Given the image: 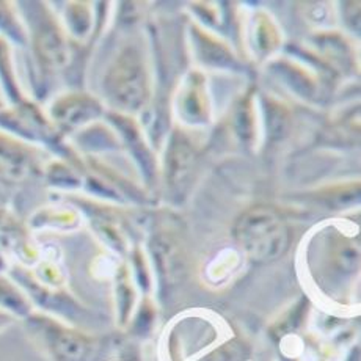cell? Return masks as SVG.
<instances>
[{
    "mask_svg": "<svg viewBox=\"0 0 361 361\" xmlns=\"http://www.w3.org/2000/svg\"><path fill=\"white\" fill-rule=\"evenodd\" d=\"M25 29L15 11V6L10 2L0 0V38L5 41H13L16 44L25 43Z\"/></svg>",
    "mask_w": 361,
    "mask_h": 361,
    "instance_id": "cell-6",
    "label": "cell"
},
{
    "mask_svg": "<svg viewBox=\"0 0 361 361\" xmlns=\"http://www.w3.org/2000/svg\"><path fill=\"white\" fill-rule=\"evenodd\" d=\"M0 94L18 104L20 101V90L11 65L8 41L0 38Z\"/></svg>",
    "mask_w": 361,
    "mask_h": 361,
    "instance_id": "cell-5",
    "label": "cell"
},
{
    "mask_svg": "<svg viewBox=\"0 0 361 361\" xmlns=\"http://www.w3.org/2000/svg\"><path fill=\"white\" fill-rule=\"evenodd\" d=\"M29 24L35 57L43 71L54 73L63 68L68 60V51L60 32V27L54 19L41 8L39 4H29Z\"/></svg>",
    "mask_w": 361,
    "mask_h": 361,
    "instance_id": "cell-2",
    "label": "cell"
},
{
    "mask_svg": "<svg viewBox=\"0 0 361 361\" xmlns=\"http://www.w3.org/2000/svg\"><path fill=\"white\" fill-rule=\"evenodd\" d=\"M5 106H4V99H0V110H2Z\"/></svg>",
    "mask_w": 361,
    "mask_h": 361,
    "instance_id": "cell-8",
    "label": "cell"
},
{
    "mask_svg": "<svg viewBox=\"0 0 361 361\" xmlns=\"http://www.w3.org/2000/svg\"><path fill=\"white\" fill-rule=\"evenodd\" d=\"M234 238L250 259L259 264L281 258L290 244L286 224L266 207H255L240 215L234 226Z\"/></svg>",
    "mask_w": 361,
    "mask_h": 361,
    "instance_id": "cell-1",
    "label": "cell"
},
{
    "mask_svg": "<svg viewBox=\"0 0 361 361\" xmlns=\"http://www.w3.org/2000/svg\"><path fill=\"white\" fill-rule=\"evenodd\" d=\"M30 329L57 361H85L92 349L87 336L63 327L52 319L32 317Z\"/></svg>",
    "mask_w": 361,
    "mask_h": 361,
    "instance_id": "cell-3",
    "label": "cell"
},
{
    "mask_svg": "<svg viewBox=\"0 0 361 361\" xmlns=\"http://www.w3.org/2000/svg\"><path fill=\"white\" fill-rule=\"evenodd\" d=\"M13 322V317L11 314H8V312H5L0 310V330L5 329L6 325H10Z\"/></svg>",
    "mask_w": 361,
    "mask_h": 361,
    "instance_id": "cell-7",
    "label": "cell"
},
{
    "mask_svg": "<svg viewBox=\"0 0 361 361\" xmlns=\"http://www.w3.org/2000/svg\"><path fill=\"white\" fill-rule=\"evenodd\" d=\"M38 170L37 152L29 145L0 130V184H19Z\"/></svg>",
    "mask_w": 361,
    "mask_h": 361,
    "instance_id": "cell-4",
    "label": "cell"
},
{
    "mask_svg": "<svg viewBox=\"0 0 361 361\" xmlns=\"http://www.w3.org/2000/svg\"><path fill=\"white\" fill-rule=\"evenodd\" d=\"M0 99H2V94H0Z\"/></svg>",
    "mask_w": 361,
    "mask_h": 361,
    "instance_id": "cell-9",
    "label": "cell"
}]
</instances>
